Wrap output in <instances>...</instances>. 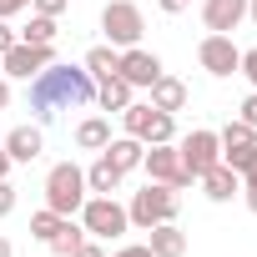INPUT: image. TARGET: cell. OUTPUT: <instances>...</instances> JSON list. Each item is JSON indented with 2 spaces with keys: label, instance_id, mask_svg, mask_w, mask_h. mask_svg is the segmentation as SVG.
Returning a JSON list of instances; mask_svg holds the SVG:
<instances>
[{
  "label": "cell",
  "instance_id": "cb8c5ba5",
  "mask_svg": "<svg viewBox=\"0 0 257 257\" xmlns=\"http://www.w3.org/2000/svg\"><path fill=\"white\" fill-rule=\"evenodd\" d=\"M217 142H222V152H232V147H252V142H257V132L237 116V121H227L222 132H217Z\"/></svg>",
  "mask_w": 257,
  "mask_h": 257
},
{
  "label": "cell",
  "instance_id": "7a4b0ae2",
  "mask_svg": "<svg viewBox=\"0 0 257 257\" xmlns=\"http://www.w3.org/2000/svg\"><path fill=\"white\" fill-rule=\"evenodd\" d=\"M177 207H182L177 187L147 182V187H142V192L132 197V207H126V217H132V227H137V232H152L157 222H177Z\"/></svg>",
  "mask_w": 257,
  "mask_h": 257
},
{
  "label": "cell",
  "instance_id": "d6a6232c",
  "mask_svg": "<svg viewBox=\"0 0 257 257\" xmlns=\"http://www.w3.org/2000/svg\"><path fill=\"white\" fill-rule=\"evenodd\" d=\"M16 41H21V36H16V31H11V21H0V56H6V51H11V46H16Z\"/></svg>",
  "mask_w": 257,
  "mask_h": 257
},
{
  "label": "cell",
  "instance_id": "603a6c76",
  "mask_svg": "<svg viewBox=\"0 0 257 257\" xmlns=\"http://www.w3.org/2000/svg\"><path fill=\"white\" fill-rule=\"evenodd\" d=\"M16 36L31 41V46H56V16H41V11H36V16L26 21V31H16Z\"/></svg>",
  "mask_w": 257,
  "mask_h": 257
},
{
  "label": "cell",
  "instance_id": "1f68e13d",
  "mask_svg": "<svg viewBox=\"0 0 257 257\" xmlns=\"http://www.w3.org/2000/svg\"><path fill=\"white\" fill-rule=\"evenodd\" d=\"M242 121H247V126H252V132H257V91H252V96L242 101Z\"/></svg>",
  "mask_w": 257,
  "mask_h": 257
},
{
  "label": "cell",
  "instance_id": "2e32d148",
  "mask_svg": "<svg viewBox=\"0 0 257 257\" xmlns=\"http://www.w3.org/2000/svg\"><path fill=\"white\" fill-rule=\"evenodd\" d=\"M132 101H137V86H132V81H121V76L96 81V106H101V111H116V116H121Z\"/></svg>",
  "mask_w": 257,
  "mask_h": 257
},
{
  "label": "cell",
  "instance_id": "e575fe53",
  "mask_svg": "<svg viewBox=\"0 0 257 257\" xmlns=\"http://www.w3.org/2000/svg\"><path fill=\"white\" fill-rule=\"evenodd\" d=\"M71 257H106V247H101V242H81Z\"/></svg>",
  "mask_w": 257,
  "mask_h": 257
},
{
  "label": "cell",
  "instance_id": "f35d334b",
  "mask_svg": "<svg viewBox=\"0 0 257 257\" xmlns=\"http://www.w3.org/2000/svg\"><path fill=\"white\" fill-rule=\"evenodd\" d=\"M0 257H16V247H11V237H0Z\"/></svg>",
  "mask_w": 257,
  "mask_h": 257
},
{
  "label": "cell",
  "instance_id": "4316f807",
  "mask_svg": "<svg viewBox=\"0 0 257 257\" xmlns=\"http://www.w3.org/2000/svg\"><path fill=\"white\" fill-rule=\"evenodd\" d=\"M242 202H247V212H257V162L242 172Z\"/></svg>",
  "mask_w": 257,
  "mask_h": 257
},
{
  "label": "cell",
  "instance_id": "5bb4252c",
  "mask_svg": "<svg viewBox=\"0 0 257 257\" xmlns=\"http://www.w3.org/2000/svg\"><path fill=\"white\" fill-rule=\"evenodd\" d=\"M101 157L126 177V172H137L142 167V157H147V142H137V137H111L106 147H101Z\"/></svg>",
  "mask_w": 257,
  "mask_h": 257
},
{
  "label": "cell",
  "instance_id": "ffe728a7",
  "mask_svg": "<svg viewBox=\"0 0 257 257\" xmlns=\"http://www.w3.org/2000/svg\"><path fill=\"white\" fill-rule=\"evenodd\" d=\"M106 142H111V121H106V116H86V121L76 126V147H81V152H101Z\"/></svg>",
  "mask_w": 257,
  "mask_h": 257
},
{
  "label": "cell",
  "instance_id": "52a82bcc",
  "mask_svg": "<svg viewBox=\"0 0 257 257\" xmlns=\"http://www.w3.org/2000/svg\"><path fill=\"white\" fill-rule=\"evenodd\" d=\"M177 152H182V167H187V177H192V182L222 162V142H217V132H207V126L187 132V137L177 142Z\"/></svg>",
  "mask_w": 257,
  "mask_h": 257
},
{
  "label": "cell",
  "instance_id": "30bf717a",
  "mask_svg": "<svg viewBox=\"0 0 257 257\" xmlns=\"http://www.w3.org/2000/svg\"><path fill=\"white\" fill-rule=\"evenodd\" d=\"M197 61H202V71L207 76H237V66H242V51H237V41L232 36H202V46H197Z\"/></svg>",
  "mask_w": 257,
  "mask_h": 257
},
{
  "label": "cell",
  "instance_id": "ac0fdd59",
  "mask_svg": "<svg viewBox=\"0 0 257 257\" xmlns=\"http://www.w3.org/2000/svg\"><path fill=\"white\" fill-rule=\"evenodd\" d=\"M147 247H152V257H182L187 252V232L177 222H157L152 237H147Z\"/></svg>",
  "mask_w": 257,
  "mask_h": 257
},
{
  "label": "cell",
  "instance_id": "277c9868",
  "mask_svg": "<svg viewBox=\"0 0 257 257\" xmlns=\"http://www.w3.org/2000/svg\"><path fill=\"white\" fill-rule=\"evenodd\" d=\"M121 126H126V137H137V142H147V147L177 142V116H172V111H157L152 101H132V106L121 111Z\"/></svg>",
  "mask_w": 257,
  "mask_h": 257
},
{
  "label": "cell",
  "instance_id": "9c48e42d",
  "mask_svg": "<svg viewBox=\"0 0 257 257\" xmlns=\"http://www.w3.org/2000/svg\"><path fill=\"white\" fill-rule=\"evenodd\" d=\"M51 61H56V46H31V41H16L6 56H0L6 81H31V76H41Z\"/></svg>",
  "mask_w": 257,
  "mask_h": 257
},
{
  "label": "cell",
  "instance_id": "83f0119b",
  "mask_svg": "<svg viewBox=\"0 0 257 257\" xmlns=\"http://www.w3.org/2000/svg\"><path fill=\"white\" fill-rule=\"evenodd\" d=\"M237 76H247V81H252V91H257V46H252V51H242V66H237Z\"/></svg>",
  "mask_w": 257,
  "mask_h": 257
},
{
  "label": "cell",
  "instance_id": "ba28073f",
  "mask_svg": "<svg viewBox=\"0 0 257 257\" xmlns=\"http://www.w3.org/2000/svg\"><path fill=\"white\" fill-rule=\"evenodd\" d=\"M142 172H147V182H162V187H192V177H187V167H182L177 142H157V147H147Z\"/></svg>",
  "mask_w": 257,
  "mask_h": 257
},
{
  "label": "cell",
  "instance_id": "8d00e7d4",
  "mask_svg": "<svg viewBox=\"0 0 257 257\" xmlns=\"http://www.w3.org/2000/svg\"><path fill=\"white\" fill-rule=\"evenodd\" d=\"M11 167H16V162H11V152H6V147H0V182H6V177H11Z\"/></svg>",
  "mask_w": 257,
  "mask_h": 257
},
{
  "label": "cell",
  "instance_id": "f546056e",
  "mask_svg": "<svg viewBox=\"0 0 257 257\" xmlns=\"http://www.w3.org/2000/svg\"><path fill=\"white\" fill-rule=\"evenodd\" d=\"M71 6V0H31V11H41V16H61Z\"/></svg>",
  "mask_w": 257,
  "mask_h": 257
},
{
  "label": "cell",
  "instance_id": "4fadbf2b",
  "mask_svg": "<svg viewBox=\"0 0 257 257\" xmlns=\"http://www.w3.org/2000/svg\"><path fill=\"white\" fill-rule=\"evenodd\" d=\"M0 147L11 152V162H16V167H31V162L46 152V137H41V126H16V132L0 142Z\"/></svg>",
  "mask_w": 257,
  "mask_h": 257
},
{
  "label": "cell",
  "instance_id": "d6986e66",
  "mask_svg": "<svg viewBox=\"0 0 257 257\" xmlns=\"http://www.w3.org/2000/svg\"><path fill=\"white\" fill-rule=\"evenodd\" d=\"M116 187H121V172H116L106 157H96V162L86 167V192H91V197H111Z\"/></svg>",
  "mask_w": 257,
  "mask_h": 257
},
{
  "label": "cell",
  "instance_id": "8992f818",
  "mask_svg": "<svg viewBox=\"0 0 257 257\" xmlns=\"http://www.w3.org/2000/svg\"><path fill=\"white\" fill-rule=\"evenodd\" d=\"M101 31H106V46H116V51L142 46L147 16H142V6H132V0H111V6L101 11Z\"/></svg>",
  "mask_w": 257,
  "mask_h": 257
},
{
  "label": "cell",
  "instance_id": "8fae6325",
  "mask_svg": "<svg viewBox=\"0 0 257 257\" xmlns=\"http://www.w3.org/2000/svg\"><path fill=\"white\" fill-rule=\"evenodd\" d=\"M162 71H167L162 56H157V51H142V46H126V51H121V66H116V76H121V81H132L137 91H147Z\"/></svg>",
  "mask_w": 257,
  "mask_h": 257
},
{
  "label": "cell",
  "instance_id": "7c38bea8",
  "mask_svg": "<svg viewBox=\"0 0 257 257\" xmlns=\"http://www.w3.org/2000/svg\"><path fill=\"white\" fill-rule=\"evenodd\" d=\"M247 21V0H202V26L212 36H232Z\"/></svg>",
  "mask_w": 257,
  "mask_h": 257
},
{
  "label": "cell",
  "instance_id": "484cf974",
  "mask_svg": "<svg viewBox=\"0 0 257 257\" xmlns=\"http://www.w3.org/2000/svg\"><path fill=\"white\" fill-rule=\"evenodd\" d=\"M222 162H227V167H232V172L242 177V172H247V167L257 162V142H252V147H232V152H222Z\"/></svg>",
  "mask_w": 257,
  "mask_h": 257
},
{
  "label": "cell",
  "instance_id": "5b68a950",
  "mask_svg": "<svg viewBox=\"0 0 257 257\" xmlns=\"http://www.w3.org/2000/svg\"><path fill=\"white\" fill-rule=\"evenodd\" d=\"M76 217H81L86 237H96V242H111V237H121V232H132V217H126V207H121L116 197H86Z\"/></svg>",
  "mask_w": 257,
  "mask_h": 257
},
{
  "label": "cell",
  "instance_id": "836d02e7",
  "mask_svg": "<svg viewBox=\"0 0 257 257\" xmlns=\"http://www.w3.org/2000/svg\"><path fill=\"white\" fill-rule=\"evenodd\" d=\"M106 257H152V247L142 242V247H116V252H106Z\"/></svg>",
  "mask_w": 257,
  "mask_h": 257
},
{
  "label": "cell",
  "instance_id": "9a60e30c",
  "mask_svg": "<svg viewBox=\"0 0 257 257\" xmlns=\"http://www.w3.org/2000/svg\"><path fill=\"white\" fill-rule=\"evenodd\" d=\"M197 182H202V192H207L212 202H232V197H242V177H237L227 162H217V167H212V172H202Z\"/></svg>",
  "mask_w": 257,
  "mask_h": 257
},
{
  "label": "cell",
  "instance_id": "f1b7e54d",
  "mask_svg": "<svg viewBox=\"0 0 257 257\" xmlns=\"http://www.w3.org/2000/svg\"><path fill=\"white\" fill-rule=\"evenodd\" d=\"M16 212V187H11V177L0 182V217H11Z\"/></svg>",
  "mask_w": 257,
  "mask_h": 257
},
{
  "label": "cell",
  "instance_id": "7402d4cb",
  "mask_svg": "<svg viewBox=\"0 0 257 257\" xmlns=\"http://www.w3.org/2000/svg\"><path fill=\"white\" fill-rule=\"evenodd\" d=\"M81 66H86L96 81H106V76H116V66H121V51H116V46H91Z\"/></svg>",
  "mask_w": 257,
  "mask_h": 257
},
{
  "label": "cell",
  "instance_id": "3957f363",
  "mask_svg": "<svg viewBox=\"0 0 257 257\" xmlns=\"http://www.w3.org/2000/svg\"><path fill=\"white\" fill-rule=\"evenodd\" d=\"M86 197H91V192H86V172H81L76 162H56V167L46 172V207H51V212L76 217Z\"/></svg>",
  "mask_w": 257,
  "mask_h": 257
},
{
  "label": "cell",
  "instance_id": "ab89813d",
  "mask_svg": "<svg viewBox=\"0 0 257 257\" xmlns=\"http://www.w3.org/2000/svg\"><path fill=\"white\" fill-rule=\"evenodd\" d=\"M247 21H252V26H257V0H247Z\"/></svg>",
  "mask_w": 257,
  "mask_h": 257
},
{
  "label": "cell",
  "instance_id": "e0dca14e",
  "mask_svg": "<svg viewBox=\"0 0 257 257\" xmlns=\"http://www.w3.org/2000/svg\"><path fill=\"white\" fill-rule=\"evenodd\" d=\"M147 96H152V106H157V111H172V116L187 106V86H182L177 76H167V71H162V76L147 86Z\"/></svg>",
  "mask_w": 257,
  "mask_h": 257
},
{
  "label": "cell",
  "instance_id": "d4e9b609",
  "mask_svg": "<svg viewBox=\"0 0 257 257\" xmlns=\"http://www.w3.org/2000/svg\"><path fill=\"white\" fill-rule=\"evenodd\" d=\"M56 227H61V212H51V207H41V212L31 217V237H36V242H51Z\"/></svg>",
  "mask_w": 257,
  "mask_h": 257
},
{
  "label": "cell",
  "instance_id": "4dcf8cb0",
  "mask_svg": "<svg viewBox=\"0 0 257 257\" xmlns=\"http://www.w3.org/2000/svg\"><path fill=\"white\" fill-rule=\"evenodd\" d=\"M21 11H31V0H0V21H11V16H21Z\"/></svg>",
  "mask_w": 257,
  "mask_h": 257
},
{
  "label": "cell",
  "instance_id": "d590c367",
  "mask_svg": "<svg viewBox=\"0 0 257 257\" xmlns=\"http://www.w3.org/2000/svg\"><path fill=\"white\" fill-rule=\"evenodd\" d=\"M157 6H162V11H167V16H182V11H187V6H192V0H157Z\"/></svg>",
  "mask_w": 257,
  "mask_h": 257
},
{
  "label": "cell",
  "instance_id": "44dd1931",
  "mask_svg": "<svg viewBox=\"0 0 257 257\" xmlns=\"http://www.w3.org/2000/svg\"><path fill=\"white\" fill-rule=\"evenodd\" d=\"M81 242H86V227H81L76 217H61V227H56V237H51L46 247H51L56 257H71V252H76Z\"/></svg>",
  "mask_w": 257,
  "mask_h": 257
},
{
  "label": "cell",
  "instance_id": "6da1fadb",
  "mask_svg": "<svg viewBox=\"0 0 257 257\" xmlns=\"http://www.w3.org/2000/svg\"><path fill=\"white\" fill-rule=\"evenodd\" d=\"M96 101V76L86 66H61L51 61L41 76H31V116L36 126L56 121L61 111H76V106H91Z\"/></svg>",
  "mask_w": 257,
  "mask_h": 257
},
{
  "label": "cell",
  "instance_id": "74e56055",
  "mask_svg": "<svg viewBox=\"0 0 257 257\" xmlns=\"http://www.w3.org/2000/svg\"><path fill=\"white\" fill-rule=\"evenodd\" d=\"M6 106H11V81L0 76V111H6Z\"/></svg>",
  "mask_w": 257,
  "mask_h": 257
}]
</instances>
